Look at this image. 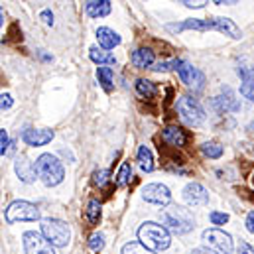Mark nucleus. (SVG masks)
Returning <instances> with one entry per match:
<instances>
[{
    "mask_svg": "<svg viewBox=\"0 0 254 254\" xmlns=\"http://www.w3.org/2000/svg\"><path fill=\"white\" fill-rule=\"evenodd\" d=\"M138 162H140V168L144 172H152L154 170V158H152V150L148 146H140V150H138Z\"/></svg>",
    "mask_w": 254,
    "mask_h": 254,
    "instance_id": "nucleus-23",
    "label": "nucleus"
},
{
    "mask_svg": "<svg viewBox=\"0 0 254 254\" xmlns=\"http://www.w3.org/2000/svg\"><path fill=\"white\" fill-rule=\"evenodd\" d=\"M184 199L190 207H203L209 203V191L205 190L201 184H190L184 190Z\"/></svg>",
    "mask_w": 254,
    "mask_h": 254,
    "instance_id": "nucleus-13",
    "label": "nucleus"
},
{
    "mask_svg": "<svg viewBox=\"0 0 254 254\" xmlns=\"http://www.w3.org/2000/svg\"><path fill=\"white\" fill-rule=\"evenodd\" d=\"M178 75H180V79H182V83H186V85H190V87H197V89H201L203 87V81H205V75L201 73V71H197L193 65H190L188 62H182L180 60V64H178Z\"/></svg>",
    "mask_w": 254,
    "mask_h": 254,
    "instance_id": "nucleus-12",
    "label": "nucleus"
},
{
    "mask_svg": "<svg viewBox=\"0 0 254 254\" xmlns=\"http://www.w3.org/2000/svg\"><path fill=\"white\" fill-rule=\"evenodd\" d=\"M138 239L146 249H150L154 253L156 251H166L172 243L170 231L164 225H158V223H144L138 229Z\"/></svg>",
    "mask_w": 254,
    "mask_h": 254,
    "instance_id": "nucleus-2",
    "label": "nucleus"
},
{
    "mask_svg": "<svg viewBox=\"0 0 254 254\" xmlns=\"http://www.w3.org/2000/svg\"><path fill=\"white\" fill-rule=\"evenodd\" d=\"M201 150H203V154H205L207 158H211V160H217V158L223 156V146H221L219 142H205V144L201 146Z\"/></svg>",
    "mask_w": 254,
    "mask_h": 254,
    "instance_id": "nucleus-26",
    "label": "nucleus"
},
{
    "mask_svg": "<svg viewBox=\"0 0 254 254\" xmlns=\"http://www.w3.org/2000/svg\"><path fill=\"white\" fill-rule=\"evenodd\" d=\"M97 40H99V46L103 50H115L121 44V36L111 28H99L97 30Z\"/></svg>",
    "mask_w": 254,
    "mask_h": 254,
    "instance_id": "nucleus-16",
    "label": "nucleus"
},
{
    "mask_svg": "<svg viewBox=\"0 0 254 254\" xmlns=\"http://www.w3.org/2000/svg\"><path fill=\"white\" fill-rule=\"evenodd\" d=\"M130 178H132V166H130V162H125V164L121 166L119 174H117V186H119V188L127 186L128 182H130Z\"/></svg>",
    "mask_w": 254,
    "mask_h": 254,
    "instance_id": "nucleus-27",
    "label": "nucleus"
},
{
    "mask_svg": "<svg viewBox=\"0 0 254 254\" xmlns=\"http://www.w3.org/2000/svg\"><path fill=\"white\" fill-rule=\"evenodd\" d=\"M162 138H164V142H168L172 146H186V142H188L186 130H182L180 127H168L162 132Z\"/></svg>",
    "mask_w": 254,
    "mask_h": 254,
    "instance_id": "nucleus-17",
    "label": "nucleus"
},
{
    "mask_svg": "<svg viewBox=\"0 0 254 254\" xmlns=\"http://www.w3.org/2000/svg\"><path fill=\"white\" fill-rule=\"evenodd\" d=\"M0 144H2V148H0V154L4 156V154H8V146H10V138H8V132L2 128L0 130Z\"/></svg>",
    "mask_w": 254,
    "mask_h": 254,
    "instance_id": "nucleus-32",
    "label": "nucleus"
},
{
    "mask_svg": "<svg viewBox=\"0 0 254 254\" xmlns=\"http://www.w3.org/2000/svg\"><path fill=\"white\" fill-rule=\"evenodd\" d=\"M85 215H87L89 225H97L99 219H101V203H99L97 199H91V201L87 203V211H85Z\"/></svg>",
    "mask_w": 254,
    "mask_h": 254,
    "instance_id": "nucleus-25",
    "label": "nucleus"
},
{
    "mask_svg": "<svg viewBox=\"0 0 254 254\" xmlns=\"http://www.w3.org/2000/svg\"><path fill=\"white\" fill-rule=\"evenodd\" d=\"M89 58L95 62V64H105V65H115L117 64V60H115V56L113 54H109L107 50H99V48H91L89 50Z\"/></svg>",
    "mask_w": 254,
    "mask_h": 254,
    "instance_id": "nucleus-22",
    "label": "nucleus"
},
{
    "mask_svg": "<svg viewBox=\"0 0 254 254\" xmlns=\"http://www.w3.org/2000/svg\"><path fill=\"white\" fill-rule=\"evenodd\" d=\"M109 178H111V172H109V170H99V172L93 174V182H95L99 188L107 186V184H109Z\"/></svg>",
    "mask_w": 254,
    "mask_h": 254,
    "instance_id": "nucleus-29",
    "label": "nucleus"
},
{
    "mask_svg": "<svg viewBox=\"0 0 254 254\" xmlns=\"http://www.w3.org/2000/svg\"><path fill=\"white\" fill-rule=\"evenodd\" d=\"M42 235L54 245V247H67L71 239L69 225L60 219H44L42 221Z\"/></svg>",
    "mask_w": 254,
    "mask_h": 254,
    "instance_id": "nucleus-5",
    "label": "nucleus"
},
{
    "mask_svg": "<svg viewBox=\"0 0 254 254\" xmlns=\"http://www.w3.org/2000/svg\"><path fill=\"white\" fill-rule=\"evenodd\" d=\"M241 254H254V249L249 243H243V245H241Z\"/></svg>",
    "mask_w": 254,
    "mask_h": 254,
    "instance_id": "nucleus-35",
    "label": "nucleus"
},
{
    "mask_svg": "<svg viewBox=\"0 0 254 254\" xmlns=\"http://www.w3.org/2000/svg\"><path fill=\"white\" fill-rule=\"evenodd\" d=\"M111 2L109 0H91L85 4V10L91 18H103V16H109L111 14Z\"/></svg>",
    "mask_w": 254,
    "mask_h": 254,
    "instance_id": "nucleus-18",
    "label": "nucleus"
},
{
    "mask_svg": "<svg viewBox=\"0 0 254 254\" xmlns=\"http://www.w3.org/2000/svg\"><path fill=\"white\" fill-rule=\"evenodd\" d=\"M160 219H162V225L176 233V235H186L190 233L191 229L195 227V219L188 209L184 207H170V209H164L160 213Z\"/></svg>",
    "mask_w": 254,
    "mask_h": 254,
    "instance_id": "nucleus-3",
    "label": "nucleus"
},
{
    "mask_svg": "<svg viewBox=\"0 0 254 254\" xmlns=\"http://www.w3.org/2000/svg\"><path fill=\"white\" fill-rule=\"evenodd\" d=\"M24 251L26 254H56L54 245L40 233L28 231L24 235Z\"/></svg>",
    "mask_w": 254,
    "mask_h": 254,
    "instance_id": "nucleus-9",
    "label": "nucleus"
},
{
    "mask_svg": "<svg viewBox=\"0 0 254 254\" xmlns=\"http://www.w3.org/2000/svg\"><path fill=\"white\" fill-rule=\"evenodd\" d=\"M168 32H184V30H197V32H207V30H217L225 36H231L233 40H241V30L237 28V24L229 18H190L186 22L180 24H168L166 26Z\"/></svg>",
    "mask_w": 254,
    "mask_h": 254,
    "instance_id": "nucleus-1",
    "label": "nucleus"
},
{
    "mask_svg": "<svg viewBox=\"0 0 254 254\" xmlns=\"http://www.w3.org/2000/svg\"><path fill=\"white\" fill-rule=\"evenodd\" d=\"M2 101H0V107H2V111H8L10 107H12V97L8 95V93H2V97H0Z\"/></svg>",
    "mask_w": 254,
    "mask_h": 254,
    "instance_id": "nucleus-33",
    "label": "nucleus"
},
{
    "mask_svg": "<svg viewBox=\"0 0 254 254\" xmlns=\"http://www.w3.org/2000/svg\"><path fill=\"white\" fill-rule=\"evenodd\" d=\"M176 109H178V113H180V117H182V121H184L186 125L199 127V125L205 121V111H203L201 105H199L195 99H191V97H182V99H178Z\"/></svg>",
    "mask_w": 254,
    "mask_h": 254,
    "instance_id": "nucleus-6",
    "label": "nucleus"
},
{
    "mask_svg": "<svg viewBox=\"0 0 254 254\" xmlns=\"http://www.w3.org/2000/svg\"><path fill=\"white\" fill-rule=\"evenodd\" d=\"M130 62H132L134 67H138V69H146V67H150V65L154 64V52L148 50V48H140V50H136L132 54Z\"/></svg>",
    "mask_w": 254,
    "mask_h": 254,
    "instance_id": "nucleus-20",
    "label": "nucleus"
},
{
    "mask_svg": "<svg viewBox=\"0 0 254 254\" xmlns=\"http://www.w3.org/2000/svg\"><path fill=\"white\" fill-rule=\"evenodd\" d=\"M123 254H156L154 251L146 249L142 243H127L123 247Z\"/></svg>",
    "mask_w": 254,
    "mask_h": 254,
    "instance_id": "nucleus-28",
    "label": "nucleus"
},
{
    "mask_svg": "<svg viewBox=\"0 0 254 254\" xmlns=\"http://www.w3.org/2000/svg\"><path fill=\"white\" fill-rule=\"evenodd\" d=\"M105 247V237L101 235V233H97V235H93L91 239H89V249H93V251H101Z\"/></svg>",
    "mask_w": 254,
    "mask_h": 254,
    "instance_id": "nucleus-30",
    "label": "nucleus"
},
{
    "mask_svg": "<svg viewBox=\"0 0 254 254\" xmlns=\"http://www.w3.org/2000/svg\"><path fill=\"white\" fill-rule=\"evenodd\" d=\"M97 79H99V83H101V87L107 91V93H111L113 91V83H115V73H113V69L111 67H99L97 69Z\"/></svg>",
    "mask_w": 254,
    "mask_h": 254,
    "instance_id": "nucleus-21",
    "label": "nucleus"
},
{
    "mask_svg": "<svg viewBox=\"0 0 254 254\" xmlns=\"http://www.w3.org/2000/svg\"><path fill=\"white\" fill-rule=\"evenodd\" d=\"M182 4H186L188 8H203L207 2H188V0H186V2H182Z\"/></svg>",
    "mask_w": 254,
    "mask_h": 254,
    "instance_id": "nucleus-36",
    "label": "nucleus"
},
{
    "mask_svg": "<svg viewBox=\"0 0 254 254\" xmlns=\"http://www.w3.org/2000/svg\"><path fill=\"white\" fill-rule=\"evenodd\" d=\"M215 105H217L221 111H233V113H237V111L241 109V105H239V101H237V97H235V93H233L231 89H225L223 95H219V97L215 99Z\"/></svg>",
    "mask_w": 254,
    "mask_h": 254,
    "instance_id": "nucleus-19",
    "label": "nucleus"
},
{
    "mask_svg": "<svg viewBox=\"0 0 254 254\" xmlns=\"http://www.w3.org/2000/svg\"><path fill=\"white\" fill-rule=\"evenodd\" d=\"M54 130L50 128H26L22 132V140L28 144V146H46L54 140Z\"/></svg>",
    "mask_w": 254,
    "mask_h": 254,
    "instance_id": "nucleus-11",
    "label": "nucleus"
},
{
    "mask_svg": "<svg viewBox=\"0 0 254 254\" xmlns=\"http://www.w3.org/2000/svg\"><path fill=\"white\" fill-rule=\"evenodd\" d=\"M142 197H144V201L154 203V205H162V207L172 201V193L162 184H148L142 190Z\"/></svg>",
    "mask_w": 254,
    "mask_h": 254,
    "instance_id": "nucleus-10",
    "label": "nucleus"
},
{
    "mask_svg": "<svg viewBox=\"0 0 254 254\" xmlns=\"http://www.w3.org/2000/svg\"><path fill=\"white\" fill-rule=\"evenodd\" d=\"M36 170H38L40 180L48 188H54V186L62 184L65 178V170L62 166V162L52 154H42L38 158V162H36Z\"/></svg>",
    "mask_w": 254,
    "mask_h": 254,
    "instance_id": "nucleus-4",
    "label": "nucleus"
},
{
    "mask_svg": "<svg viewBox=\"0 0 254 254\" xmlns=\"http://www.w3.org/2000/svg\"><path fill=\"white\" fill-rule=\"evenodd\" d=\"M14 168H16V174H18V178L24 182V184H32L34 180H36V174H38V170H36V166L26 158V156H20L18 160H16V164H14Z\"/></svg>",
    "mask_w": 254,
    "mask_h": 254,
    "instance_id": "nucleus-14",
    "label": "nucleus"
},
{
    "mask_svg": "<svg viewBox=\"0 0 254 254\" xmlns=\"http://www.w3.org/2000/svg\"><path fill=\"white\" fill-rule=\"evenodd\" d=\"M247 225H249V231L251 233H254V211L249 215V219H247Z\"/></svg>",
    "mask_w": 254,
    "mask_h": 254,
    "instance_id": "nucleus-37",
    "label": "nucleus"
},
{
    "mask_svg": "<svg viewBox=\"0 0 254 254\" xmlns=\"http://www.w3.org/2000/svg\"><path fill=\"white\" fill-rule=\"evenodd\" d=\"M136 91H138L140 97L152 99V97L156 95V85H154L152 81H148V79H138V81H136Z\"/></svg>",
    "mask_w": 254,
    "mask_h": 254,
    "instance_id": "nucleus-24",
    "label": "nucleus"
},
{
    "mask_svg": "<svg viewBox=\"0 0 254 254\" xmlns=\"http://www.w3.org/2000/svg\"><path fill=\"white\" fill-rule=\"evenodd\" d=\"M40 18H42V20H44L48 26H52V24H54V14H52L50 10H44V12L40 14Z\"/></svg>",
    "mask_w": 254,
    "mask_h": 254,
    "instance_id": "nucleus-34",
    "label": "nucleus"
},
{
    "mask_svg": "<svg viewBox=\"0 0 254 254\" xmlns=\"http://www.w3.org/2000/svg\"><path fill=\"white\" fill-rule=\"evenodd\" d=\"M191 254H211V251H205V249H195Z\"/></svg>",
    "mask_w": 254,
    "mask_h": 254,
    "instance_id": "nucleus-38",
    "label": "nucleus"
},
{
    "mask_svg": "<svg viewBox=\"0 0 254 254\" xmlns=\"http://www.w3.org/2000/svg\"><path fill=\"white\" fill-rule=\"evenodd\" d=\"M8 223H20V221H38L40 219V211L36 205L28 203V201H14L8 205L6 213H4Z\"/></svg>",
    "mask_w": 254,
    "mask_h": 254,
    "instance_id": "nucleus-7",
    "label": "nucleus"
},
{
    "mask_svg": "<svg viewBox=\"0 0 254 254\" xmlns=\"http://www.w3.org/2000/svg\"><path fill=\"white\" fill-rule=\"evenodd\" d=\"M209 219H211L213 225H225V223L229 221V215H227V213H219V211H211Z\"/></svg>",
    "mask_w": 254,
    "mask_h": 254,
    "instance_id": "nucleus-31",
    "label": "nucleus"
},
{
    "mask_svg": "<svg viewBox=\"0 0 254 254\" xmlns=\"http://www.w3.org/2000/svg\"><path fill=\"white\" fill-rule=\"evenodd\" d=\"M203 241L209 251L217 254H233V239L221 229H207L203 233Z\"/></svg>",
    "mask_w": 254,
    "mask_h": 254,
    "instance_id": "nucleus-8",
    "label": "nucleus"
},
{
    "mask_svg": "<svg viewBox=\"0 0 254 254\" xmlns=\"http://www.w3.org/2000/svg\"><path fill=\"white\" fill-rule=\"evenodd\" d=\"M239 75H241V95L254 101V67H249V65H243L239 67Z\"/></svg>",
    "mask_w": 254,
    "mask_h": 254,
    "instance_id": "nucleus-15",
    "label": "nucleus"
}]
</instances>
